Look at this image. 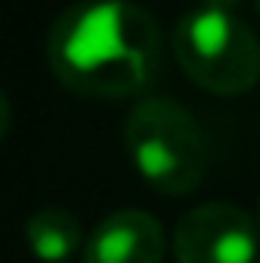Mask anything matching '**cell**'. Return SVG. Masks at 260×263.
<instances>
[{"label": "cell", "instance_id": "6", "mask_svg": "<svg viewBox=\"0 0 260 263\" xmlns=\"http://www.w3.org/2000/svg\"><path fill=\"white\" fill-rule=\"evenodd\" d=\"M24 233H27V247L47 263L67 260L84 243L80 220L73 217L70 210H64V206H44V210L30 213Z\"/></svg>", "mask_w": 260, "mask_h": 263}, {"label": "cell", "instance_id": "2", "mask_svg": "<svg viewBox=\"0 0 260 263\" xmlns=\"http://www.w3.org/2000/svg\"><path fill=\"white\" fill-rule=\"evenodd\" d=\"M124 140L137 174L160 193H190L207 174V137L177 100H140L127 117Z\"/></svg>", "mask_w": 260, "mask_h": 263}, {"label": "cell", "instance_id": "4", "mask_svg": "<svg viewBox=\"0 0 260 263\" xmlns=\"http://www.w3.org/2000/svg\"><path fill=\"white\" fill-rule=\"evenodd\" d=\"M257 243L254 217L224 200L187 210L174 230L177 263H254Z\"/></svg>", "mask_w": 260, "mask_h": 263}, {"label": "cell", "instance_id": "5", "mask_svg": "<svg viewBox=\"0 0 260 263\" xmlns=\"http://www.w3.org/2000/svg\"><path fill=\"white\" fill-rule=\"evenodd\" d=\"M163 230L147 210H114L94 227L84 247V263H160Z\"/></svg>", "mask_w": 260, "mask_h": 263}, {"label": "cell", "instance_id": "8", "mask_svg": "<svg viewBox=\"0 0 260 263\" xmlns=\"http://www.w3.org/2000/svg\"><path fill=\"white\" fill-rule=\"evenodd\" d=\"M257 13H260V4H257Z\"/></svg>", "mask_w": 260, "mask_h": 263}, {"label": "cell", "instance_id": "3", "mask_svg": "<svg viewBox=\"0 0 260 263\" xmlns=\"http://www.w3.org/2000/svg\"><path fill=\"white\" fill-rule=\"evenodd\" d=\"M174 57L194 84L214 93H244L260 80L257 33L224 4L194 7L177 20Z\"/></svg>", "mask_w": 260, "mask_h": 263}, {"label": "cell", "instance_id": "7", "mask_svg": "<svg viewBox=\"0 0 260 263\" xmlns=\"http://www.w3.org/2000/svg\"><path fill=\"white\" fill-rule=\"evenodd\" d=\"M7 130H10V103H7V97L0 93V140L7 137Z\"/></svg>", "mask_w": 260, "mask_h": 263}, {"label": "cell", "instance_id": "9", "mask_svg": "<svg viewBox=\"0 0 260 263\" xmlns=\"http://www.w3.org/2000/svg\"><path fill=\"white\" fill-rule=\"evenodd\" d=\"M257 263H260V260H257Z\"/></svg>", "mask_w": 260, "mask_h": 263}, {"label": "cell", "instance_id": "1", "mask_svg": "<svg viewBox=\"0 0 260 263\" xmlns=\"http://www.w3.org/2000/svg\"><path fill=\"white\" fill-rule=\"evenodd\" d=\"M53 77L84 97H130L160 67L157 20L137 4H77L47 33Z\"/></svg>", "mask_w": 260, "mask_h": 263}]
</instances>
